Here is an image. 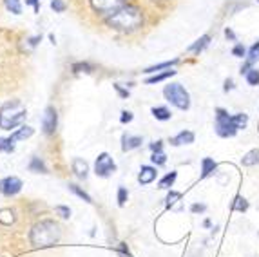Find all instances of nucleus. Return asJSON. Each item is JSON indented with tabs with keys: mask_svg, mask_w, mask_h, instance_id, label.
<instances>
[{
	"mask_svg": "<svg viewBox=\"0 0 259 257\" xmlns=\"http://www.w3.org/2000/svg\"><path fill=\"white\" fill-rule=\"evenodd\" d=\"M38 42H40V36H33V38L29 40L31 46H36V44H38Z\"/></svg>",
	"mask_w": 259,
	"mask_h": 257,
	"instance_id": "obj_45",
	"label": "nucleus"
},
{
	"mask_svg": "<svg viewBox=\"0 0 259 257\" xmlns=\"http://www.w3.org/2000/svg\"><path fill=\"white\" fill-rule=\"evenodd\" d=\"M73 172L76 174V178H80V180H85V178L89 176V165H87L85 159L74 158L73 159Z\"/></svg>",
	"mask_w": 259,
	"mask_h": 257,
	"instance_id": "obj_13",
	"label": "nucleus"
},
{
	"mask_svg": "<svg viewBox=\"0 0 259 257\" xmlns=\"http://www.w3.org/2000/svg\"><path fill=\"white\" fill-rule=\"evenodd\" d=\"M245 78H246V83H248V85H252V87L259 85V71L255 67H252L250 71L245 74Z\"/></svg>",
	"mask_w": 259,
	"mask_h": 257,
	"instance_id": "obj_27",
	"label": "nucleus"
},
{
	"mask_svg": "<svg viewBox=\"0 0 259 257\" xmlns=\"http://www.w3.org/2000/svg\"><path fill=\"white\" fill-rule=\"evenodd\" d=\"M27 118V109L20 100H9L0 107V128L11 131V128L22 127Z\"/></svg>",
	"mask_w": 259,
	"mask_h": 257,
	"instance_id": "obj_3",
	"label": "nucleus"
},
{
	"mask_svg": "<svg viewBox=\"0 0 259 257\" xmlns=\"http://www.w3.org/2000/svg\"><path fill=\"white\" fill-rule=\"evenodd\" d=\"M22 187H24V183H22V180L17 176H8V178H4V180H0V194H2V196H8V197L17 196L22 190Z\"/></svg>",
	"mask_w": 259,
	"mask_h": 257,
	"instance_id": "obj_9",
	"label": "nucleus"
},
{
	"mask_svg": "<svg viewBox=\"0 0 259 257\" xmlns=\"http://www.w3.org/2000/svg\"><path fill=\"white\" fill-rule=\"evenodd\" d=\"M205 210H207V206L199 205V203H194V205L190 206V212H194V214H198V212H205Z\"/></svg>",
	"mask_w": 259,
	"mask_h": 257,
	"instance_id": "obj_39",
	"label": "nucleus"
},
{
	"mask_svg": "<svg viewBox=\"0 0 259 257\" xmlns=\"http://www.w3.org/2000/svg\"><path fill=\"white\" fill-rule=\"evenodd\" d=\"M62 237V230L58 227V223H55L53 219H44L38 221L36 225H33L29 232V241L33 246L36 248H49L55 246Z\"/></svg>",
	"mask_w": 259,
	"mask_h": 257,
	"instance_id": "obj_2",
	"label": "nucleus"
},
{
	"mask_svg": "<svg viewBox=\"0 0 259 257\" xmlns=\"http://www.w3.org/2000/svg\"><path fill=\"white\" fill-rule=\"evenodd\" d=\"M89 4L96 13L104 15V17H111V15L116 13L118 9L127 6V0H89Z\"/></svg>",
	"mask_w": 259,
	"mask_h": 257,
	"instance_id": "obj_6",
	"label": "nucleus"
},
{
	"mask_svg": "<svg viewBox=\"0 0 259 257\" xmlns=\"http://www.w3.org/2000/svg\"><path fill=\"white\" fill-rule=\"evenodd\" d=\"M232 55H234V56H238V58H243V56L246 55L245 46H243V44H236V46L232 48Z\"/></svg>",
	"mask_w": 259,
	"mask_h": 257,
	"instance_id": "obj_36",
	"label": "nucleus"
},
{
	"mask_svg": "<svg viewBox=\"0 0 259 257\" xmlns=\"http://www.w3.org/2000/svg\"><path fill=\"white\" fill-rule=\"evenodd\" d=\"M246 60L252 62V64L259 60V42H255L254 46L248 49V53H246Z\"/></svg>",
	"mask_w": 259,
	"mask_h": 257,
	"instance_id": "obj_29",
	"label": "nucleus"
},
{
	"mask_svg": "<svg viewBox=\"0 0 259 257\" xmlns=\"http://www.w3.org/2000/svg\"><path fill=\"white\" fill-rule=\"evenodd\" d=\"M180 197H182V194L176 192V190H170V192L167 194V197H165V201H167V208H170V206H172Z\"/></svg>",
	"mask_w": 259,
	"mask_h": 257,
	"instance_id": "obj_31",
	"label": "nucleus"
},
{
	"mask_svg": "<svg viewBox=\"0 0 259 257\" xmlns=\"http://www.w3.org/2000/svg\"><path fill=\"white\" fill-rule=\"evenodd\" d=\"M67 187H69V190H71V192H73V194H76V196L80 197V199H83V201H85V203H93L91 196H89V194H87L83 189H80V187H78V185L69 183V185H67Z\"/></svg>",
	"mask_w": 259,
	"mask_h": 257,
	"instance_id": "obj_22",
	"label": "nucleus"
},
{
	"mask_svg": "<svg viewBox=\"0 0 259 257\" xmlns=\"http://www.w3.org/2000/svg\"><path fill=\"white\" fill-rule=\"evenodd\" d=\"M238 125L234 121L232 114L225 111V109L218 107L216 109V133L221 138H232L238 134Z\"/></svg>",
	"mask_w": 259,
	"mask_h": 257,
	"instance_id": "obj_5",
	"label": "nucleus"
},
{
	"mask_svg": "<svg viewBox=\"0 0 259 257\" xmlns=\"http://www.w3.org/2000/svg\"><path fill=\"white\" fill-rule=\"evenodd\" d=\"M55 212L60 216L62 219H69L71 218V208H69V206H65V205H58L55 208Z\"/></svg>",
	"mask_w": 259,
	"mask_h": 257,
	"instance_id": "obj_32",
	"label": "nucleus"
},
{
	"mask_svg": "<svg viewBox=\"0 0 259 257\" xmlns=\"http://www.w3.org/2000/svg\"><path fill=\"white\" fill-rule=\"evenodd\" d=\"M142 143H143V140L140 136H131V134H123V136H121V150H123V152L138 149Z\"/></svg>",
	"mask_w": 259,
	"mask_h": 257,
	"instance_id": "obj_11",
	"label": "nucleus"
},
{
	"mask_svg": "<svg viewBox=\"0 0 259 257\" xmlns=\"http://www.w3.org/2000/svg\"><path fill=\"white\" fill-rule=\"evenodd\" d=\"M151 112L156 120H160V121H168L170 118H172V112L168 111L167 107H152Z\"/></svg>",
	"mask_w": 259,
	"mask_h": 257,
	"instance_id": "obj_18",
	"label": "nucleus"
},
{
	"mask_svg": "<svg viewBox=\"0 0 259 257\" xmlns=\"http://www.w3.org/2000/svg\"><path fill=\"white\" fill-rule=\"evenodd\" d=\"M151 150H152V154L154 152H163V142H154V143H151Z\"/></svg>",
	"mask_w": 259,
	"mask_h": 257,
	"instance_id": "obj_38",
	"label": "nucleus"
},
{
	"mask_svg": "<svg viewBox=\"0 0 259 257\" xmlns=\"http://www.w3.org/2000/svg\"><path fill=\"white\" fill-rule=\"evenodd\" d=\"M208 44H210V36H208V34H203V36H199V38L190 46L189 53H201L205 48H208Z\"/></svg>",
	"mask_w": 259,
	"mask_h": 257,
	"instance_id": "obj_16",
	"label": "nucleus"
},
{
	"mask_svg": "<svg viewBox=\"0 0 259 257\" xmlns=\"http://www.w3.org/2000/svg\"><path fill=\"white\" fill-rule=\"evenodd\" d=\"M51 9L55 11V13H64L65 2L64 0H51Z\"/></svg>",
	"mask_w": 259,
	"mask_h": 257,
	"instance_id": "obj_34",
	"label": "nucleus"
},
{
	"mask_svg": "<svg viewBox=\"0 0 259 257\" xmlns=\"http://www.w3.org/2000/svg\"><path fill=\"white\" fill-rule=\"evenodd\" d=\"M118 253H120L121 257H133L129 250L125 248V244H120V246H118Z\"/></svg>",
	"mask_w": 259,
	"mask_h": 257,
	"instance_id": "obj_40",
	"label": "nucleus"
},
{
	"mask_svg": "<svg viewBox=\"0 0 259 257\" xmlns=\"http://www.w3.org/2000/svg\"><path fill=\"white\" fill-rule=\"evenodd\" d=\"M107 26L121 33H133L143 26V13L138 6L127 4L116 13L107 17Z\"/></svg>",
	"mask_w": 259,
	"mask_h": 257,
	"instance_id": "obj_1",
	"label": "nucleus"
},
{
	"mask_svg": "<svg viewBox=\"0 0 259 257\" xmlns=\"http://www.w3.org/2000/svg\"><path fill=\"white\" fill-rule=\"evenodd\" d=\"M127 197H129V192H127V189H125V187H120V189H118V205H120V206L125 205Z\"/></svg>",
	"mask_w": 259,
	"mask_h": 257,
	"instance_id": "obj_35",
	"label": "nucleus"
},
{
	"mask_svg": "<svg viewBox=\"0 0 259 257\" xmlns=\"http://www.w3.org/2000/svg\"><path fill=\"white\" fill-rule=\"evenodd\" d=\"M241 163L245 165V167H252V165H257V163H259V149H254V150H250V152H246V154L243 156Z\"/></svg>",
	"mask_w": 259,
	"mask_h": 257,
	"instance_id": "obj_19",
	"label": "nucleus"
},
{
	"mask_svg": "<svg viewBox=\"0 0 259 257\" xmlns=\"http://www.w3.org/2000/svg\"><path fill=\"white\" fill-rule=\"evenodd\" d=\"M73 73H93L95 71V65L89 64V62H78V64H73Z\"/></svg>",
	"mask_w": 259,
	"mask_h": 257,
	"instance_id": "obj_24",
	"label": "nucleus"
},
{
	"mask_svg": "<svg viewBox=\"0 0 259 257\" xmlns=\"http://www.w3.org/2000/svg\"><path fill=\"white\" fill-rule=\"evenodd\" d=\"M4 4H6V9H8V11H11L13 15H20L22 13L20 0H4Z\"/></svg>",
	"mask_w": 259,
	"mask_h": 257,
	"instance_id": "obj_26",
	"label": "nucleus"
},
{
	"mask_svg": "<svg viewBox=\"0 0 259 257\" xmlns=\"http://www.w3.org/2000/svg\"><path fill=\"white\" fill-rule=\"evenodd\" d=\"M257 2H259V0H257Z\"/></svg>",
	"mask_w": 259,
	"mask_h": 257,
	"instance_id": "obj_46",
	"label": "nucleus"
},
{
	"mask_svg": "<svg viewBox=\"0 0 259 257\" xmlns=\"http://www.w3.org/2000/svg\"><path fill=\"white\" fill-rule=\"evenodd\" d=\"M95 172L98 178H109L111 174L116 172V163L107 152H102L95 161Z\"/></svg>",
	"mask_w": 259,
	"mask_h": 257,
	"instance_id": "obj_7",
	"label": "nucleus"
},
{
	"mask_svg": "<svg viewBox=\"0 0 259 257\" xmlns=\"http://www.w3.org/2000/svg\"><path fill=\"white\" fill-rule=\"evenodd\" d=\"M114 89L118 91V95H120L121 98H127V96H129V91L121 89V85H120V83H114Z\"/></svg>",
	"mask_w": 259,
	"mask_h": 257,
	"instance_id": "obj_41",
	"label": "nucleus"
},
{
	"mask_svg": "<svg viewBox=\"0 0 259 257\" xmlns=\"http://www.w3.org/2000/svg\"><path fill=\"white\" fill-rule=\"evenodd\" d=\"M225 36H227L230 42H236V34H234V31L230 29V27H227V29H225Z\"/></svg>",
	"mask_w": 259,
	"mask_h": 257,
	"instance_id": "obj_44",
	"label": "nucleus"
},
{
	"mask_svg": "<svg viewBox=\"0 0 259 257\" xmlns=\"http://www.w3.org/2000/svg\"><path fill=\"white\" fill-rule=\"evenodd\" d=\"M29 170L35 172V174H48V167H46V163L42 161L40 158H31L29 163Z\"/></svg>",
	"mask_w": 259,
	"mask_h": 257,
	"instance_id": "obj_17",
	"label": "nucleus"
},
{
	"mask_svg": "<svg viewBox=\"0 0 259 257\" xmlns=\"http://www.w3.org/2000/svg\"><path fill=\"white\" fill-rule=\"evenodd\" d=\"M26 4L33 6V9H35V13H38V11H40V0H26Z\"/></svg>",
	"mask_w": 259,
	"mask_h": 257,
	"instance_id": "obj_43",
	"label": "nucleus"
},
{
	"mask_svg": "<svg viewBox=\"0 0 259 257\" xmlns=\"http://www.w3.org/2000/svg\"><path fill=\"white\" fill-rule=\"evenodd\" d=\"M163 96L180 111H187L190 107V96L182 83H168L163 89Z\"/></svg>",
	"mask_w": 259,
	"mask_h": 257,
	"instance_id": "obj_4",
	"label": "nucleus"
},
{
	"mask_svg": "<svg viewBox=\"0 0 259 257\" xmlns=\"http://www.w3.org/2000/svg\"><path fill=\"white\" fill-rule=\"evenodd\" d=\"M190 143H194V133H190V131H182L180 134L170 138V145H174V147L190 145Z\"/></svg>",
	"mask_w": 259,
	"mask_h": 257,
	"instance_id": "obj_12",
	"label": "nucleus"
},
{
	"mask_svg": "<svg viewBox=\"0 0 259 257\" xmlns=\"http://www.w3.org/2000/svg\"><path fill=\"white\" fill-rule=\"evenodd\" d=\"M151 161L160 167V165H165V163H167V156H165L163 152H154V154L151 156Z\"/></svg>",
	"mask_w": 259,
	"mask_h": 257,
	"instance_id": "obj_33",
	"label": "nucleus"
},
{
	"mask_svg": "<svg viewBox=\"0 0 259 257\" xmlns=\"http://www.w3.org/2000/svg\"><path fill=\"white\" fill-rule=\"evenodd\" d=\"M156 178H158V170H156V167H149V165H145V167H142V170H140V174H138V183L140 185H149V183H152Z\"/></svg>",
	"mask_w": 259,
	"mask_h": 257,
	"instance_id": "obj_10",
	"label": "nucleus"
},
{
	"mask_svg": "<svg viewBox=\"0 0 259 257\" xmlns=\"http://www.w3.org/2000/svg\"><path fill=\"white\" fill-rule=\"evenodd\" d=\"M232 89H234V80H232V78H227V80H225L223 91H225V93H229V91H232Z\"/></svg>",
	"mask_w": 259,
	"mask_h": 257,
	"instance_id": "obj_42",
	"label": "nucleus"
},
{
	"mask_svg": "<svg viewBox=\"0 0 259 257\" xmlns=\"http://www.w3.org/2000/svg\"><path fill=\"white\" fill-rule=\"evenodd\" d=\"M234 121H236V125H238V128H245L246 123H248V116L243 114V112H239V114H232Z\"/></svg>",
	"mask_w": 259,
	"mask_h": 257,
	"instance_id": "obj_30",
	"label": "nucleus"
},
{
	"mask_svg": "<svg viewBox=\"0 0 259 257\" xmlns=\"http://www.w3.org/2000/svg\"><path fill=\"white\" fill-rule=\"evenodd\" d=\"M176 74V71H165V73H160V74H154V76H151V78H147L145 80V83L147 85H152V83H158V81H163V80H167V78H170V76H174Z\"/></svg>",
	"mask_w": 259,
	"mask_h": 257,
	"instance_id": "obj_20",
	"label": "nucleus"
},
{
	"mask_svg": "<svg viewBox=\"0 0 259 257\" xmlns=\"http://www.w3.org/2000/svg\"><path fill=\"white\" fill-rule=\"evenodd\" d=\"M216 168H218V163L214 161L212 158H203L201 159V180H205V178H208V176H212L214 172H216Z\"/></svg>",
	"mask_w": 259,
	"mask_h": 257,
	"instance_id": "obj_14",
	"label": "nucleus"
},
{
	"mask_svg": "<svg viewBox=\"0 0 259 257\" xmlns=\"http://www.w3.org/2000/svg\"><path fill=\"white\" fill-rule=\"evenodd\" d=\"M176 178H178V172H168L167 176H163L160 180V183H158V187H160V189H170V187H172L174 185V181H176Z\"/></svg>",
	"mask_w": 259,
	"mask_h": 257,
	"instance_id": "obj_21",
	"label": "nucleus"
},
{
	"mask_svg": "<svg viewBox=\"0 0 259 257\" xmlns=\"http://www.w3.org/2000/svg\"><path fill=\"white\" fill-rule=\"evenodd\" d=\"M178 64V60H170V62H161V64H158V65H151V67H147L143 73L145 74H151V73H154L156 74V71H161V69H170L172 65H176Z\"/></svg>",
	"mask_w": 259,
	"mask_h": 257,
	"instance_id": "obj_23",
	"label": "nucleus"
},
{
	"mask_svg": "<svg viewBox=\"0 0 259 257\" xmlns=\"http://www.w3.org/2000/svg\"><path fill=\"white\" fill-rule=\"evenodd\" d=\"M35 134V128L29 127V125H22L18 131H15L13 134H11V138H13L15 142H20V140H27V138H31Z\"/></svg>",
	"mask_w": 259,
	"mask_h": 257,
	"instance_id": "obj_15",
	"label": "nucleus"
},
{
	"mask_svg": "<svg viewBox=\"0 0 259 257\" xmlns=\"http://www.w3.org/2000/svg\"><path fill=\"white\" fill-rule=\"evenodd\" d=\"M246 208H248V201H246L245 197L238 196L236 199H234L232 210H238V212H246Z\"/></svg>",
	"mask_w": 259,
	"mask_h": 257,
	"instance_id": "obj_28",
	"label": "nucleus"
},
{
	"mask_svg": "<svg viewBox=\"0 0 259 257\" xmlns=\"http://www.w3.org/2000/svg\"><path fill=\"white\" fill-rule=\"evenodd\" d=\"M15 140L13 138H0V152H13Z\"/></svg>",
	"mask_w": 259,
	"mask_h": 257,
	"instance_id": "obj_25",
	"label": "nucleus"
},
{
	"mask_svg": "<svg viewBox=\"0 0 259 257\" xmlns=\"http://www.w3.org/2000/svg\"><path fill=\"white\" fill-rule=\"evenodd\" d=\"M56 127H58V112H56L55 107L49 105L42 118V133L46 136H53L56 133Z\"/></svg>",
	"mask_w": 259,
	"mask_h": 257,
	"instance_id": "obj_8",
	"label": "nucleus"
},
{
	"mask_svg": "<svg viewBox=\"0 0 259 257\" xmlns=\"http://www.w3.org/2000/svg\"><path fill=\"white\" fill-rule=\"evenodd\" d=\"M133 112L131 111H121V116H120V121L121 123H131V121H133Z\"/></svg>",
	"mask_w": 259,
	"mask_h": 257,
	"instance_id": "obj_37",
	"label": "nucleus"
}]
</instances>
